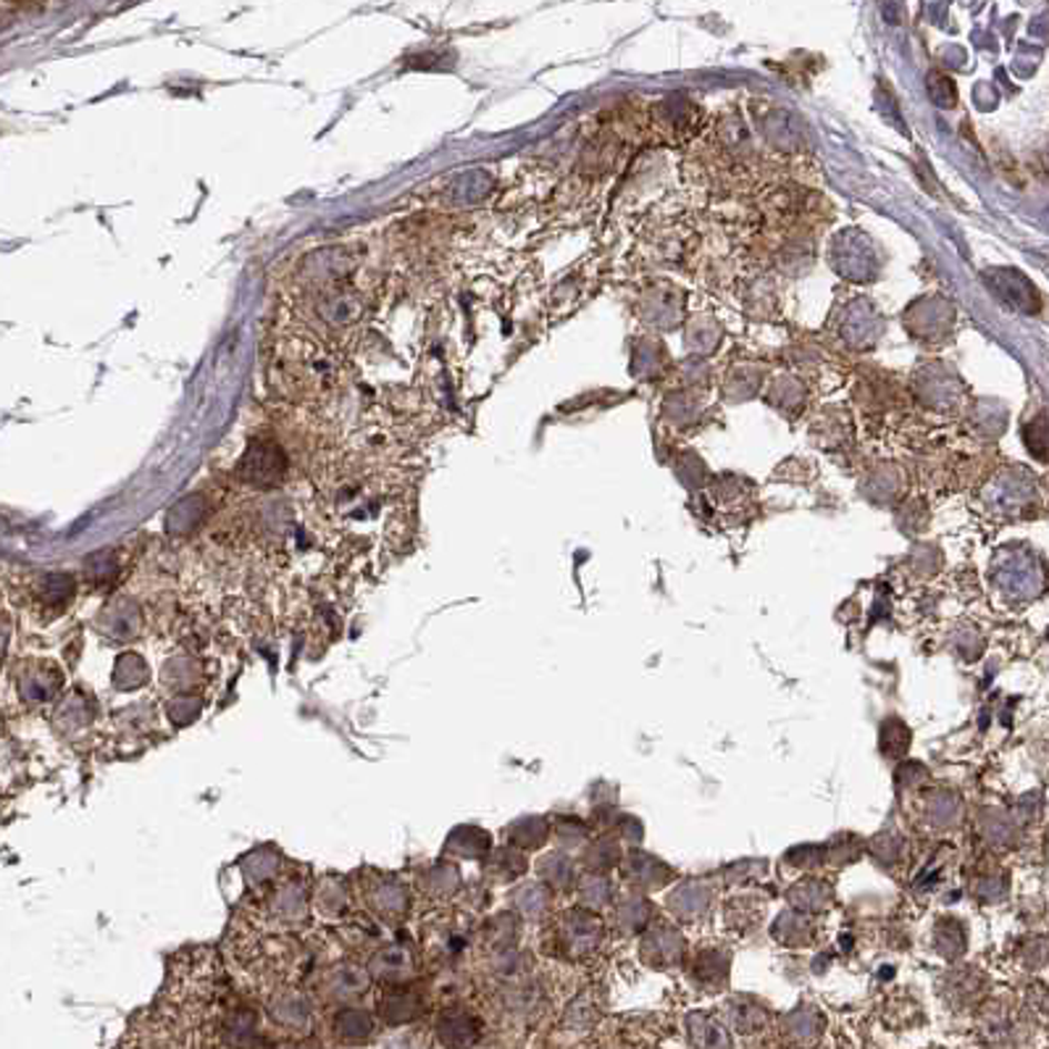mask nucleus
<instances>
[{
	"label": "nucleus",
	"mask_w": 1049,
	"mask_h": 1049,
	"mask_svg": "<svg viewBox=\"0 0 1049 1049\" xmlns=\"http://www.w3.org/2000/svg\"><path fill=\"white\" fill-rule=\"evenodd\" d=\"M421 1012V997L416 991L403 987L400 981H390V989L382 991L380 997V1016L392 1026L408 1023V1020L418 1018Z\"/></svg>",
	"instance_id": "4"
},
{
	"label": "nucleus",
	"mask_w": 1049,
	"mask_h": 1049,
	"mask_svg": "<svg viewBox=\"0 0 1049 1049\" xmlns=\"http://www.w3.org/2000/svg\"><path fill=\"white\" fill-rule=\"evenodd\" d=\"M334 1026H337V1037L347 1041H363L374 1031V1020L363 1010H342Z\"/></svg>",
	"instance_id": "6"
},
{
	"label": "nucleus",
	"mask_w": 1049,
	"mask_h": 1049,
	"mask_svg": "<svg viewBox=\"0 0 1049 1049\" xmlns=\"http://www.w3.org/2000/svg\"><path fill=\"white\" fill-rule=\"evenodd\" d=\"M376 280L355 250L321 248L305 255L288 290V324L350 350L374 311Z\"/></svg>",
	"instance_id": "1"
},
{
	"label": "nucleus",
	"mask_w": 1049,
	"mask_h": 1049,
	"mask_svg": "<svg viewBox=\"0 0 1049 1049\" xmlns=\"http://www.w3.org/2000/svg\"><path fill=\"white\" fill-rule=\"evenodd\" d=\"M369 891V905L371 910L376 912L382 920H400L408 912V895H405L403 884L392 881L387 876H380V881L371 884L366 889Z\"/></svg>",
	"instance_id": "3"
},
{
	"label": "nucleus",
	"mask_w": 1049,
	"mask_h": 1049,
	"mask_svg": "<svg viewBox=\"0 0 1049 1049\" xmlns=\"http://www.w3.org/2000/svg\"><path fill=\"white\" fill-rule=\"evenodd\" d=\"M148 668L138 653H127L117 660V670H113V682L121 689H134L140 684H145Z\"/></svg>",
	"instance_id": "5"
},
{
	"label": "nucleus",
	"mask_w": 1049,
	"mask_h": 1049,
	"mask_svg": "<svg viewBox=\"0 0 1049 1049\" xmlns=\"http://www.w3.org/2000/svg\"><path fill=\"white\" fill-rule=\"evenodd\" d=\"M238 474L250 487H280L288 476V455L274 440H253L242 455Z\"/></svg>",
	"instance_id": "2"
}]
</instances>
